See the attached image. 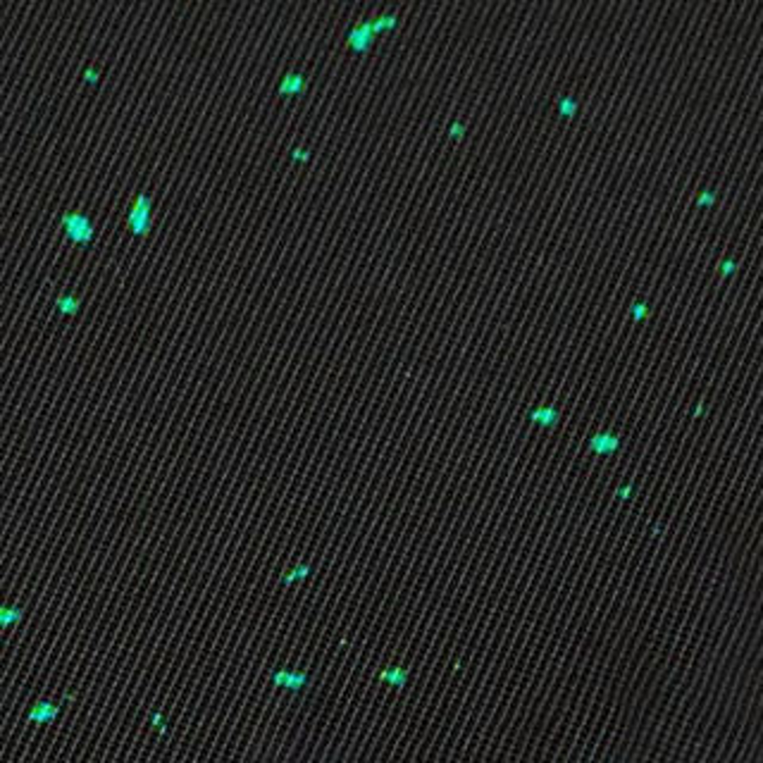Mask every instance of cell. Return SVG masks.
Here are the masks:
<instances>
[{
    "mask_svg": "<svg viewBox=\"0 0 763 763\" xmlns=\"http://www.w3.org/2000/svg\"><path fill=\"white\" fill-rule=\"evenodd\" d=\"M270 682L275 684V687L289 689V692L296 694V692H301L303 687H308L310 677L301 673V670H272Z\"/></svg>",
    "mask_w": 763,
    "mask_h": 763,
    "instance_id": "1",
    "label": "cell"
},
{
    "mask_svg": "<svg viewBox=\"0 0 763 763\" xmlns=\"http://www.w3.org/2000/svg\"><path fill=\"white\" fill-rule=\"evenodd\" d=\"M62 225L64 230H67V234L74 241H79V244H86V241L91 239V222L84 215H77V213H67L62 217Z\"/></svg>",
    "mask_w": 763,
    "mask_h": 763,
    "instance_id": "2",
    "label": "cell"
},
{
    "mask_svg": "<svg viewBox=\"0 0 763 763\" xmlns=\"http://www.w3.org/2000/svg\"><path fill=\"white\" fill-rule=\"evenodd\" d=\"M57 716H60V706L50 699H41L38 703H34V708L27 713V718L31 723H38V725H50L53 720H57Z\"/></svg>",
    "mask_w": 763,
    "mask_h": 763,
    "instance_id": "3",
    "label": "cell"
},
{
    "mask_svg": "<svg viewBox=\"0 0 763 763\" xmlns=\"http://www.w3.org/2000/svg\"><path fill=\"white\" fill-rule=\"evenodd\" d=\"M148 208H151V198L146 193H141L132 210V217H129V225H132V230L136 234H143L148 230Z\"/></svg>",
    "mask_w": 763,
    "mask_h": 763,
    "instance_id": "4",
    "label": "cell"
},
{
    "mask_svg": "<svg viewBox=\"0 0 763 763\" xmlns=\"http://www.w3.org/2000/svg\"><path fill=\"white\" fill-rule=\"evenodd\" d=\"M373 34H375V27L373 24H358V27L351 31V45H354L356 50H368L370 43H373Z\"/></svg>",
    "mask_w": 763,
    "mask_h": 763,
    "instance_id": "5",
    "label": "cell"
},
{
    "mask_svg": "<svg viewBox=\"0 0 763 763\" xmlns=\"http://www.w3.org/2000/svg\"><path fill=\"white\" fill-rule=\"evenodd\" d=\"M382 682L391 684V687H406L408 682V670L401 668V666H391L387 670H382Z\"/></svg>",
    "mask_w": 763,
    "mask_h": 763,
    "instance_id": "6",
    "label": "cell"
},
{
    "mask_svg": "<svg viewBox=\"0 0 763 763\" xmlns=\"http://www.w3.org/2000/svg\"><path fill=\"white\" fill-rule=\"evenodd\" d=\"M301 86H303V77L301 74H289V77H284L279 91H282V94H298Z\"/></svg>",
    "mask_w": 763,
    "mask_h": 763,
    "instance_id": "7",
    "label": "cell"
},
{
    "mask_svg": "<svg viewBox=\"0 0 763 763\" xmlns=\"http://www.w3.org/2000/svg\"><path fill=\"white\" fill-rule=\"evenodd\" d=\"M19 618H22V611L19 609H10V606H5L3 611H0V625L3 628H10L12 623H17Z\"/></svg>",
    "mask_w": 763,
    "mask_h": 763,
    "instance_id": "8",
    "label": "cell"
},
{
    "mask_svg": "<svg viewBox=\"0 0 763 763\" xmlns=\"http://www.w3.org/2000/svg\"><path fill=\"white\" fill-rule=\"evenodd\" d=\"M308 575H310L308 565H296V568H293V572H289V575L284 577V584H293L296 580H305Z\"/></svg>",
    "mask_w": 763,
    "mask_h": 763,
    "instance_id": "9",
    "label": "cell"
},
{
    "mask_svg": "<svg viewBox=\"0 0 763 763\" xmlns=\"http://www.w3.org/2000/svg\"><path fill=\"white\" fill-rule=\"evenodd\" d=\"M57 305H60V308H62L64 312H74V310H77V301H72L69 296L60 298V301H57Z\"/></svg>",
    "mask_w": 763,
    "mask_h": 763,
    "instance_id": "10",
    "label": "cell"
},
{
    "mask_svg": "<svg viewBox=\"0 0 763 763\" xmlns=\"http://www.w3.org/2000/svg\"><path fill=\"white\" fill-rule=\"evenodd\" d=\"M151 720H153V725L160 730V733H165V725H162V716H160V713H153Z\"/></svg>",
    "mask_w": 763,
    "mask_h": 763,
    "instance_id": "11",
    "label": "cell"
}]
</instances>
